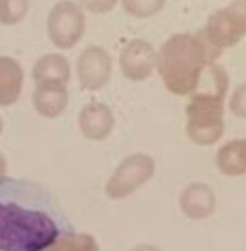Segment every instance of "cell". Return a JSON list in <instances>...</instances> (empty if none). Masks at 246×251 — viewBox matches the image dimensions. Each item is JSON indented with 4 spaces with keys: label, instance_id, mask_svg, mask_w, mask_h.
<instances>
[{
    "label": "cell",
    "instance_id": "6da1fadb",
    "mask_svg": "<svg viewBox=\"0 0 246 251\" xmlns=\"http://www.w3.org/2000/svg\"><path fill=\"white\" fill-rule=\"evenodd\" d=\"M73 230L46 188L26 179L0 180V251H47Z\"/></svg>",
    "mask_w": 246,
    "mask_h": 251
},
{
    "label": "cell",
    "instance_id": "7a4b0ae2",
    "mask_svg": "<svg viewBox=\"0 0 246 251\" xmlns=\"http://www.w3.org/2000/svg\"><path fill=\"white\" fill-rule=\"evenodd\" d=\"M221 53L222 50L208 41L203 31L174 34L157 55L159 75L171 92L188 95L197 88L205 70Z\"/></svg>",
    "mask_w": 246,
    "mask_h": 251
},
{
    "label": "cell",
    "instance_id": "3957f363",
    "mask_svg": "<svg viewBox=\"0 0 246 251\" xmlns=\"http://www.w3.org/2000/svg\"><path fill=\"white\" fill-rule=\"evenodd\" d=\"M206 86L191 97L188 105L189 137L196 144H215L222 136L223 100L228 90V75L222 66L212 64L205 70Z\"/></svg>",
    "mask_w": 246,
    "mask_h": 251
},
{
    "label": "cell",
    "instance_id": "277c9868",
    "mask_svg": "<svg viewBox=\"0 0 246 251\" xmlns=\"http://www.w3.org/2000/svg\"><path fill=\"white\" fill-rule=\"evenodd\" d=\"M86 17L82 7L71 0H63L53 6L48 16V33L54 46L73 48L85 33Z\"/></svg>",
    "mask_w": 246,
    "mask_h": 251
},
{
    "label": "cell",
    "instance_id": "5b68a950",
    "mask_svg": "<svg viewBox=\"0 0 246 251\" xmlns=\"http://www.w3.org/2000/svg\"><path fill=\"white\" fill-rule=\"evenodd\" d=\"M208 41L220 48H228L246 34V0H237L210 16L203 29Z\"/></svg>",
    "mask_w": 246,
    "mask_h": 251
},
{
    "label": "cell",
    "instance_id": "8992f818",
    "mask_svg": "<svg viewBox=\"0 0 246 251\" xmlns=\"http://www.w3.org/2000/svg\"><path fill=\"white\" fill-rule=\"evenodd\" d=\"M154 172V162L147 154L125 158L107 184V194L113 199L126 198L144 185Z\"/></svg>",
    "mask_w": 246,
    "mask_h": 251
},
{
    "label": "cell",
    "instance_id": "52a82bcc",
    "mask_svg": "<svg viewBox=\"0 0 246 251\" xmlns=\"http://www.w3.org/2000/svg\"><path fill=\"white\" fill-rule=\"evenodd\" d=\"M77 75L83 90L104 87L112 75V59L108 51L100 47H88L78 58Z\"/></svg>",
    "mask_w": 246,
    "mask_h": 251
},
{
    "label": "cell",
    "instance_id": "ba28073f",
    "mask_svg": "<svg viewBox=\"0 0 246 251\" xmlns=\"http://www.w3.org/2000/svg\"><path fill=\"white\" fill-rule=\"evenodd\" d=\"M157 65L153 47L144 39H134L122 50L120 66L129 80L142 81L149 77Z\"/></svg>",
    "mask_w": 246,
    "mask_h": 251
},
{
    "label": "cell",
    "instance_id": "9c48e42d",
    "mask_svg": "<svg viewBox=\"0 0 246 251\" xmlns=\"http://www.w3.org/2000/svg\"><path fill=\"white\" fill-rule=\"evenodd\" d=\"M114 127V117L108 105L93 102L86 105L80 114V129L90 140H103Z\"/></svg>",
    "mask_w": 246,
    "mask_h": 251
},
{
    "label": "cell",
    "instance_id": "30bf717a",
    "mask_svg": "<svg viewBox=\"0 0 246 251\" xmlns=\"http://www.w3.org/2000/svg\"><path fill=\"white\" fill-rule=\"evenodd\" d=\"M69 95L63 83H39L33 92V105L44 118H56L65 110Z\"/></svg>",
    "mask_w": 246,
    "mask_h": 251
},
{
    "label": "cell",
    "instance_id": "8fae6325",
    "mask_svg": "<svg viewBox=\"0 0 246 251\" xmlns=\"http://www.w3.org/2000/svg\"><path fill=\"white\" fill-rule=\"evenodd\" d=\"M24 85L21 65L10 56H0V107H10L19 100Z\"/></svg>",
    "mask_w": 246,
    "mask_h": 251
},
{
    "label": "cell",
    "instance_id": "7c38bea8",
    "mask_svg": "<svg viewBox=\"0 0 246 251\" xmlns=\"http://www.w3.org/2000/svg\"><path fill=\"white\" fill-rule=\"evenodd\" d=\"M180 206L188 217L205 218L213 212L215 196L205 184H194L184 190Z\"/></svg>",
    "mask_w": 246,
    "mask_h": 251
},
{
    "label": "cell",
    "instance_id": "4fadbf2b",
    "mask_svg": "<svg viewBox=\"0 0 246 251\" xmlns=\"http://www.w3.org/2000/svg\"><path fill=\"white\" fill-rule=\"evenodd\" d=\"M33 80L39 83H63L66 85L70 80V65L60 54H47L34 64Z\"/></svg>",
    "mask_w": 246,
    "mask_h": 251
},
{
    "label": "cell",
    "instance_id": "5bb4252c",
    "mask_svg": "<svg viewBox=\"0 0 246 251\" xmlns=\"http://www.w3.org/2000/svg\"><path fill=\"white\" fill-rule=\"evenodd\" d=\"M218 168L227 176L246 174V139L234 140L220 149L217 154Z\"/></svg>",
    "mask_w": 246,
    "mask_h": 251
},
{
    "label": "cell",
    "instance_id": "9a60e30c",
    "mask_svg": "<svg viewBox=\"0 0 246 251\" xmlns=\"http://www.w3.org/2000/svg\"><path fill=\"white\" fill-rule=\"evenodd\" d=\"M47 251H99L96 240L88 234H70L61 238Z\"/></svg>",
    "mask_w": 246,
    "mask_h": 251
},
{
    "label": "cell",
    "instance_id": "2e32d148",
    "mask_svg": "<svg viewBox=\"0 0 246 251\" xmlns=\"http://www.w3.org/2000/svg\"><path fill=\"white\" fill-rule=\"evenodd\" d=\"M29 0H0V24L16 25L25 19Z\"/></svg>",
    "mask_w": 246,
    "mask_h": 251
},
{
    "label": "cell",
    "instance_id": "e0dca14e",
    "mask_svg": "<svg viewBox=\"0 0 246 251\" xmlns=\"http://www.w3.org/2000/svg\"><path fill=\"white\" fill-rule=\"evenodd\" d=\"M166 0H123V7L127 14L136 17H149L163 9Z\"/></svg>",
    "mask_w": 246,
    "mask_h": 251
},
{
    "label": "cell",
    "instance_id": "ac0fdd59",
    "mask_svg": "<svg viewBox=\"0 0 246 251\" xmlns=\"http://www.w3.org/2000/svg\"><path fill=\"white\" fill-rule=\"evenodd\" d=\"M230 109L237 117L246 118V83L235 90L230 100Z\"/></svg>",
    "mask_w": 246,
    "mask_h": 251
},
{
    "label": "cell",
    "instance_id": "d6986e66",
    "mask_svg": "<svg viewBox=\"0 0 246 251\" xmlns=\"http://www.w3.org/2000/svg\"><path fill=\"white\" fill-rule=\"evenodd\" d=\"M80 2L90 11L102 14L110 11L117 5L118 0H80Z\"/></svg>",
    "mask_w": 246,
    "mask_h": 251
},
{
    "label": "cell",
    "instance_id": "ffe728a7",
    "mask_svg": "<svg viewBox=\"0 0 246 251\" xmlns=\"http://www.w3.org/2000/svg\"><path fill=\"white\" fill-rule=\"evenodd\" d=\"M7 164H6V159H5L4 154L0 152V180L2 178H5V174H6V168H7Z\"/></svg>",
    "mask_w": 246,
    "mask_h": 251
},
{
    "label": "cell",
    "instance_id": "44dd1931",
    "mask_svg": "<svg viewBox=\"0 0 246 251\" xmlns=\"http://www.w3.org/2000/svg\"><path fill=\"white\" fill-rule=\"evenodd\" d=\"M2 127H4V122H2L1 115H0V135H1V132H2Z\"/></svg>",
    "mask_w": 246,
    "mask_h": 251
}]
</instances>
